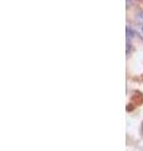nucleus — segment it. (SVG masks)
<instances>
[{
	"instance_id": "nucleus-1",
	"label": "nucleus",
	"mask_w": 143,
	"mask_h": 151,
	"mask_svg": "<svg viewBox=\"0 0 143 151\" xmlns=\"http://www.w3.org/2000/svg\"><path fill=\"white\" fill-rule=\"evenodd\" d=\"M137 20H138V22H143V12H141V13L137 15Z\"/></svg>"
},
{
	"instance_id": "nucleus-2",
	"label": "nucleus",
	"mask_w": 143,
	"mask_h": 151,
	"mask_svg": "<svg viewBox=\"0 0 143 151\" xmlns=\"http://www.w3.org/2000/svg\"><path fill=\"white\" fill-rule=\"evenodd\" d=\"M142 32H143V27H142Z\"/></svg>"
}]
</instances>
